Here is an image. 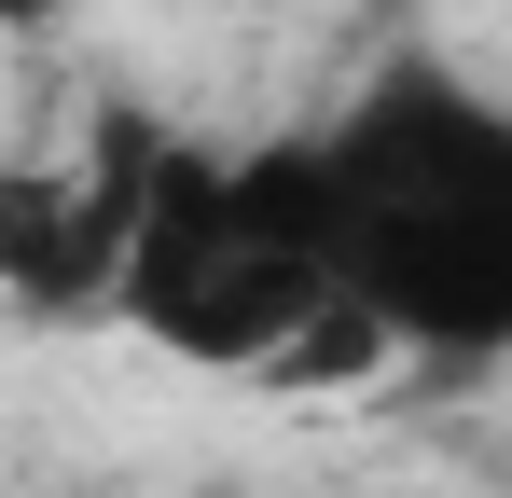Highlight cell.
I'll return each mask as SVG.
<instances>
[{
    "label": "cell",
    "mask_w": 512,
    "mask_h": 498,
    "mask_svg": "<svg viewBox=\"0 0 512 498\" xmlns=\"http://www.w3.org/2000/svg\"><path fill=\"white\" fill-rule=\"evenodd\" d=\"M333 305L388 360L485 374L512 360V97L457 56H388L305 125Z\"/></svg>",
    "instance_id": "cell-1"
},
{
    "label": "cell",
    "mask_w": 512,
    "mask_h": 498,
    "mask_svg": "<svg viewBox=\"0 0 512 498\" xmlns=\"http://www.w3.org/2000/svg\"><path fill=\"white\" fill-rule=\"evenodd\" d=\"M139 166H153V125L111 111L97 153H42L0 166V291L28 319H111V263H125V222H139Z\"/></svg>",
    "instance_id": "cell-3"
},
{
    "label": "cell",
    "mask_w": 512,
    "mask_h": 498,
    "mask_svg": "<svg viewBox=\"0 0 512 498\" xmlns=\"http://www.w3.org/2000/svg\"><path fill=\"white\" fill-rule=\"evenodd\" d=\"M111 319L167 360H194V374H305L319 332H346L305 125L250 139V153L153 139L139 222H125V263H111Z\"/></svg>",
    "instance_id": "cell-2"
}]
</instances>
